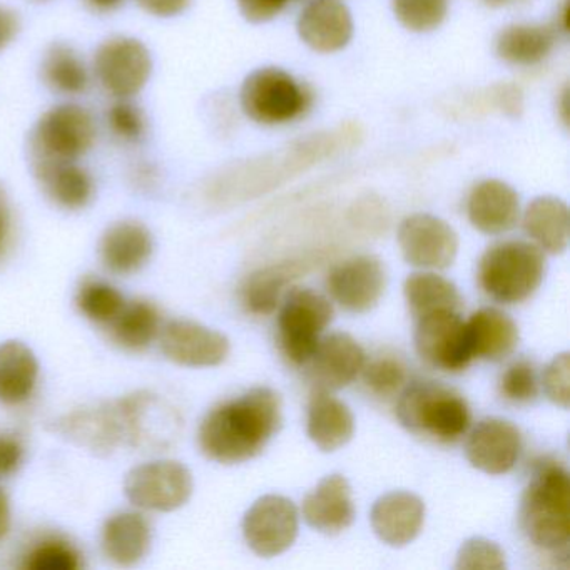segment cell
Listing matches in <instances>:
<instances>
[{
	"label": "cell",
	"instance_id": "obj_1",
	"mask_svg": "<svg viewBox=\"0 0 570 570\" xmlns=\"http://www.w3.org/2000/svg\"><path fill=\"white\" fill-rule=\"evenodd\" d=\"M282 400L258 386L215 406L199 425L198 443L213 462L235 465L255 459L282 426Z\"/></svg>",
	"mask_w": 570,
	"mask_h": 570
},
{
	"label": "cell",
	"instance_id": "obj_2",
	"mask_svg": "<svg viewBox=\"0 0 570 570\" xmlns=\"http://www.w3.org/2000/svg\"><path fill=\"white\" fill-rule=\"evenodd\" d=\"M520 525L533 546L569 556L570 479L562 463L535 462L520 502Z\"/></svg>",
	"mask_w": 570,
	"mask_h": 570
},
{
	"label": "cell",
	"instance_id": "obj_3",
	"mask_svg": "<svg viewBox=\"0 0 570 570\" xmlns=\"http://www.w3.org/2000/svg\"><path fill=\"white\" fill-rule=\"evenodd\" d=\"M396 416L409 432L439 443L459 442L472 423L466 400L436 382L410 383L400 396Z\"/></svg>",
	"mask_w": 570,
	"mask_h": 570
},
{
	"label": "cell",
	"instance_id": "obj_4",
	"mask_svg": "<svg viewBox=\"0 0 570 570\" xmlns=\"http://www.w3.org/2000/svg\"><path fill=\"white\" fill-rule=\"evenodd\" d=\"M543 275L546 256L532 243H497L483 253L479 263L483 293L503 305L529 299L542 285Z\"/></svg>",
	"mask_w": 570,
	"mask_h": 570
},
{
	"label": "cell",
	"instance_id": "obj_5",
	"mask_svg": "<svg viewBox=\"0 0 570 570\" xmlns=\"http://www.w3.org/2000/svg\"><path fill=\"white\" fill-rule=\"evenodd\" d=\"M332 303L309 288H295L283 299L278 315V343L283 356L302 366L312 360L323 332L333 322Z\"/></svg>",
	"mask_w": 570,
	"mask_h": 570
},
{
	"label": "cell",
	"instance_id": "obj_6",
	"mask_svg": "<svg viewBox=\"0 0 570 570\" xmlns=\"http://www.w3.org/2000/svg\"><path fill=\"white\" fill-rule=\"evenodd\" d=\"M96 141L92 116L78 105L49 109L32 131V163H76Z\"/></svg>",
	"mask_w": 570,
	"mask_h": 570
},
{
	"label": "cell",
	"instance_id": "obj_7",
	"mask_svg": "<svg viewBox=\"0 0 570 570\" xmlns=\"http://www.w3.org/2000/svg\"><path fill=\"white\" fill-rule=\"evenodd\" d=\"M242 108L259 125H285L309 108L312 96L288 72L278 68L258 69L243 82Z\"/></svg>",
	"mask_w": 570,
	"mask_h": 570
},
{
	"label": "cell",
	"instance_id": "obj_8",
	"mask_svg": "<svg viewBox=\"0 0 570 570\" xmlns=\"http://www.w3.org/2000/svg\"><path fill=\"white\" fill-rule=\"evenodd\" d=\"M125 492L139 509L173 512L191 499V472L175 460L142 463L126 475Z\"/></svg>",
	"mask_w": 570,
	"mask_h": 570
},
{
	"label": "cell",
	"instance_id": "obj_9",
	"mask_svg": "<svg viewBox=\"0 0 570 570\" xmlns=\"http://www.w3.org/2000/svg\"><path fill=\"white\" fill-rule=\"evenodd\" d=\"M415 348L442 372H462L473 360L466 322L456 312H435L416 320Z\"/></svg>",
	"mask_w": 570,
	"mask_h": 570
},
{
	"label": "cell",
	"instance_id": "obj_10",
	"mask_svg": "<svg viewBox=\"0 0 570 570\" xmlns=\"http://www.w3.org/2000/svg\"><path fill=\"white\" fill-rule=\"evenodd\" d=\"M95 71L108 95L128 99L151 78V55L138 39H109L96 52Z\"/></svg>",
	"mask_w": 570,
	"mask_h": 570
},
{
	"label": "cell",
	"instance_id": "obj_11",
	"mask_svg": "<svg viewBox=\"0 0 570 570\" xmlns=\"http://www.w3.org/2000/svg\"><path fill=\"white\" fill-rule=\"evenodd\" d=\"M298 510L282 495H265L253 503L243 519V535L259 557L286 552L298 537Z\"/></svg>",
	"mask_w": 570,
	"mask_h": 570
},
{
	"label": "cell",
	"instance_id": "obj_12",
	"mask_svg": "<svg viewBox=\"0 0 570 570\" xmlns=\"http://www.w3.org/2000/svg\"><path fill=\"white\" fill-rule=\"evenodd\" d=\"M403 258L416 268L445 269L455 262L459 236L452 226L432 215H413L399 228Z\"/></svg>",
	"mask_w": 570,
	"mask_h": 570
},
{
	"label": "cell",
	"instance_id": "obj_13",
	"mask_svg": "<svg viewBox=\"0 0 570 570\" xmlns=\"http://www.w3.org/2000/svg\"><path fill=\"white\" fill-rule=\"evenodd\" d=\"M326 288L346 312H370L379 305L385 293V266L376 256H353L330 272Z\"/></svg>",
	"mask_w": 570,
	"mask_h": 570
},
{
	"label": "cell",
	"instance_id": "obj_14",
	"mask_svg": "<svg viewBox=\"0 0 570 570\" xmlns=\"http://www.w3.org/2000/svg\"><path fill=\"white\" fill-rule=\"evenodd\" d=\"M163 355L176 365L218 366L228 358L229 342L223 333L188 320H173L159 332Z\"/></svg>",
	"mask_w": 570,
	"mask_h": 570
},
{
	"label": "cell",
	"instance_id": "obj_15",
	"mask_svg": "<svg viewBox=\"0 0 570 570\" xmlns=\"http://www.w3.org/2000/svg\"><path fill=\"white\" fill-rule=\"evenodd\" d=\"M55 430L98 455H108L116 446L126 443L125 416L119 400L69 413L56 422Z\"/></svg>",
	"mask_w": 570,
	"mask_h": 570
},
{
	"label": "cell",
	"instance_id": "obj_16",
	"mask_svg": "<svg viewBox=\"0 0 570 570\" xmlns=\"http://www.w3.org/2000/svg\"><path fill=\"white\" fill-rule=\"evenodd\" d=\"M520 452V430L503 419H485L476 423L465 445L470 465L489 475H503L510 472L515 466Z\"/></svg>",
	"mask_w": 570,
	"mask_h": 570
},
{
	"label": "cell",
	"instance_id": "obj_17",
	"mask_svg": "<svg viewBox=\"0 0 570 570\" xmlns=\"http://www.w3.org/2000/svg\"><path fill=\"white\" fill-rule=\"evenodd\" d=\"M365 356L362 345L348 333H332L320 340L308 362L316 389H345L362 373Z\"/></svg>",
	"mask_w": 570,
	"mask_h": 570
},
{
	"label": "cell",
	"instance_id": "obj_18",
	"mask_svg": "<svg viewBox=\"0 0 570 570\" xmlns=\"http://www.w3.org/2000/svg\"><path fill=\"white\" fill-rule=\"evenodd\" d=\"M303 517L312 529L326 535L345 532L355 520L348 480L338 473L325 476L303 500Z\"/></svg>",
	"mask_w": 570,
	"mask_h": 570
},
{
	"label": "cell",
	"instance_id": "obj_19",
	"mask_svg": "<svg viewBox=\"0 0 570 570\" xmlns=\"http://www.w3.org/2000/svg\"><path fill=\"white\" fill-rule=\"evenodd\" d=\"M370 520L383 543L405 547L422 532L425 503L415 493L390 492L376 500Z\"/></svg>",
	"mask_w": 570,
	"mask_h": 570
},
{
	"label": "cell",
	"instance_id": "obj_20",
	"mask_svg": "<svg viewBox=\"0 0 570 570\" xmlns=\"http://www.w3.org/2000/svg\"><path fill=\"white\" fill-rule=\"evenodd\" d=\"M298 35L313 51H340L353 36L352 12L338 0H312L299 16Z\"/></svg>",
	"mask_w": 570,
	"mask_h": 570
},
{
	"label": "cell",
	"instance_id": "obj_21",
	"mask_svg": "<svg viewBox=\"0 0 570 570\" xmlns=\"http://www.w3.org/2000/svg\"><path fill=\"white\" fill-rule=\"evenodd\" d=\"M470 223L485 235H502L519 222V195L499 179H487L472 189L466 203Z\"/></svg>",
	"mask_w": 570,
	"mask_h": 570
},
{
	"label": "cell",
	"instance_id": "obj_22",
	"mask_svg": "<svg viewBox=\"0 0 570 570\" xmlns=\"http://www.w3.org/2000/svg\"><path fill=\"white\" fill-rule=\"evenodd\" d=\"M153 255V236L141 223L119 222L109 226L99 243L102 265L116 275L139 272Z\"/></svg>",
	"mask_w": 570,
	"mask_h": 570
},
{
	"label": "cell",
	"instance_id": "obj_23",
	"mask_svg": "<svg viewBox=\"0 0 570 570\" xmlns=\"http://www.w3.org/2000/svg\"><path fill=\"white\" fill-rule=\"evenodd\" d=\"M355 416L352 410L330 393L316 389L308 406V436L322 452H335L352 440Z\"/></svg>",
	"mask_w": 570,
	"mask_h": 570
},
{
	"label": "cell",
	"instance_id": "obj_24",
	"mask_svg": "<svg viewBox=\"0 0 570 570\" xmlns=\"http://www.w3.org/2000/svg\"><path fill=\"white\" fill-rule=\"evenodd\" d=\"M101 543L105 556L116 566H136L151 547V525L141 513H115L102 527Z\"/></svg>",
	"mask_w": 570,
	"mask_h": 570
},
{
	"label": "cell",
	"instance_id": "obj_25",
	"mask_svg": "<svg viewBox=\"0 0 570 570\" xmlns=\"http://www.w3.org/2000/svg\"><path fill=\"white\" fill-rule=\"evenodd\" d=\"M473 358L500 362L519 345V326L497 308H482L466 322Z\"/></svg>",
	"mask_w": 570,
	"mask_h": 570
},
{
	"label": "cell",
	"instance_id": "obj_26",
	"mask_svg": "<svg viewBox=\"0 0 570 570\" xmlns=\"http://www.w3.org/2000/svg\"><path fill=\"white\" fill-rule=\"evenodd\" d=\"M32 171L48 198L65 209H82L91 202L95 183L76 163H32Z\"/></svg>",
	"mask_w": 570,
	"mask_h": 570
},
{
	"label": "cell",
	"instance_id": "obj_27",
	"mask_svg": "<svg viewBox=\"0 0 570 570\" xmlns=\"http://www.w3.org/2000/svg\"><path fill=\"white\" fill-rule=\"evenodd\" d=\"M523 229L540 249L560 255L569 246V208L562 199L540 196L527 206Z\"/></svg>",
	"mask_w": 570,
	"mask_h": 570
},
{
	"label": "cell",
	"instance_id": "obj_28",
	"mask_svg": "<svg viewBox=\"0 0 570 570\" xmlns=\"http://www.w3.org/2000/svg\"><path fill=\"white\" fill-rule=\"evenodd\" d=\"M39 379L35 352L18 340L0 345V403L19 405L31 399Z\"/></svg>",
	"mask_w": 570,
	"mask_h": 570
},
{
	"label": "cell",
	"instance_id": "obj_29",
	"mask_svg": "<svg viewBox=\"0 0 570 570\" xmlns=\"http://www.w3.org/2000/svg\"><path fill=\"white\" fill-rule=\"evenodd\" d=\"M109 338L128 352L148 348L161 332V315L153 303L146 299L126 302L121 312L108 325Z\"/></svg>",
	"mask_w": 570,
	"mask_h": 570
},
{
	"label": "cell",
	"instance_id": "obj_30",
	"mask_svg": "<svg viewBox=\"0 0 570 570\" xmlns=\"http://www.w3.org/2000/svg\"><path fill=\"white\" fill-rule=\"evenodd\" d=\"M306 263L288 262L258 269L248 276L242 288V302L253 315L275 312L286 286L305 272Z\"/></svg>",
	"mask_w": 570,
	"mask_h": 570
},
{
	"label": "cell",
	"instance_id": "obj_31",
	"mask_svg": "<svg viewBox=\"0 0 570 570\" xmlns=\"http://www.w3.org/2000/svg\"><path fill=\"white\" fill-rule=\"evenodd\" d=\"M410 312L416 320L435 312H456L462 309V296L459 288L435 273H415L403 285Z\"/></svg>",
	"mask_w": 570,
	"mask_h": 570
},
{
	"label": "cell",
	"instance_id": "obj_32",
	"mask_svg": "<svg viewBox=\"0 0 570 570\" xmlns=\"http://www.w3.org/2000/svg\"><path fill=\"white\" fill-rule=\"evenodd\" d=\"M556 45V32L546 26H509L497 38V55L515 66L543 61Z\"/></svg>",
	"mask_w": 570,
	"mask_h": 570
},
{
	"label": "cell",
	"instance_id": "obj_33",
	"mask_svg": "<svg viewBox=\"0 0 570 570\" xmlns=\"http://www.w3.org/2000/svg\"><path fill=\"white\" fill-rule=\"evenodd\" d=\"M42 79L55 92L78 96L88 89L89 72L78 52L68 45H55L42 61Z\"/></svg>",
	"mask_w": 570,
	"mask_h": 570
},
{
	"label": "cell",
	"instance_id": "obj_34",
	"mask_svg": "<svg viewBox=\"0 0 570 570\" xmlns=\"http://www.w3.org/2000/svg\"><path fill=\"white\" fill-rule=\"evenodd\" d=\"M126 305L125 296L109 283L86 279L76 293V306L82 316L108 326Z\"/></svg>",
	"mask_w": 570,
	"mask_h": 570
},
{
	"label": "cell",
	"instance_id": "obj_35",
	"mask_svg": "<svg viewBox=\"0 0 570 570\" xmlns=\"http://www.w3.org/2000/svg\"><path fill=\"white\" fill-rule=\"evenodd\" d=\"M449 11V0H393L396 19L413 32L439 28Z\"/></svg>",
	"mask_w": 570,
	"mask_h": 570
},
{
	"label": "cell",
	"instance_id": "obj_36",
	"mask_svg": "<svg viewBox=\"0 0 570 570\" xmlns=\"http://www.w3.org/2000/svg\"><path fill=\"white\" fill-rule=\"evenodd\" d=\"M363 382L370 392L383 399L395 396L406 383V368L399 358L379 356L368 365H363Z\"/></svg>",
	"mask_w": 570,
	"mask_h": 570
},
{
	"label": "cell",
	"instance_id": "obj_37",
	"mask_svg": "<svg viewBox=\"0 0 570 570\" xmlns=\"http://www.w3.org/2000/svg\"><path fill=\"white\" fill-rule=\"evenodd\" d=\"M24 567L29 570H78L81 557L71 543L65 540H45L32 547L26 556Z\"/></svg>",
	"mask_w": 570,
	"mask_h": 570
},
{
	"label": "cell",
	"instance_id": "obj_38",
	"mask_svg": "<svg viewBox=\"0 0 570 570\" xmlns=\"http://www.w3.org/2000/svg\"><path fill=\"white\" fill-rule=\"evenodd\" d=\"M500 393L512 403H530L539 395L535 366L529 360L512 363L500 379Z\"/></svg>",
	"mask_w": 570,
	"mask_h": 570
},
{
	"label": "cell",
	"instance_id": "obj_39",
	"mask_svg": "<svg viewBox=\"0 0 570 570\" xmlns=\"http://www.w3.org/2000/svg\"><path fill=\"white\" fill-rule=\"evenodd\" d=\"M505 567L503 550L483 537L466 540L456 553L455 569L459 570H503Z\"/></svg>",
	"mask_w": 570,
	"mask_h": 570
},
{
	"label": "cell",
	"instance_id": "obj_40",
	"mask_svg": "<svg viewBox=\"0 0 570 570\" xmlns=\"http://www.w3.org/2000/svg\"><path fill=\"white\" fill-rule=\"evenodd\" d=\"M108 126L116 138L125 142H138L146 132V119L141 109L131 102H116L108 111Z\"/></svg>",
	"mask_w": 570,
	"mask_h": 570
},
{
	"label": "cell",
	"instance_id": "obj_41",
	"mask_svg": "<svg viewBox=\"0 0 570 570\" xmlns=\"http://www.w3.org/2000/svg\"><path fill=\"white\" fill-rule=\"evenodd\" d=\"M570 356L569 353H560L547 366L543 372V390L550 402L557 406L569 409L570 403Z\"/></svg>",
	"mask_w": 570,
	"mask_h": 570
},
{
	"label": "cell",
	"instance_id": "obj_42",
	"mask_svg": "<svg viewBox=\"0 0 570 570\" xmlns=\"http://www.w3.org/2000/svg\"><path fill=\"white\" fill-rule=\"evenodd\" d=\"M288 2L289 0H238L239 11L245 16L246 21L255 24L272 21Z\"/></svg>",
	"mask_w": 570,
	"mask_h": 570
},
{
	"label": "cell",
	"instance_id": "obj_43",
	"mask_svg": "<svg viewBox=\"0 0 570 570\" xmlns=\"http://www.w3.org/2000/svg\"><path fill=\"white\" fill-rule=\"evenodd\" d=\"M24 460V445L12 433H0V479L18 472Z\"/></svg>",
	"mask_w": 570,
	"mask_h": 570
},
{
	"label": "cell",
	"instance_id": "obj_44",
	"mask_svg": "<svg viewBox=\"0 0 570 570\" xmlns=\"http://www.w3.org/2000/svg\"><path fill=\"white\" fill-rule=\"evenodd\" d=\"M136 2L139 8L156 18H175L191 4V0H136Z\"/></svg>",
	"mask_w": 570,
	"mask_h": 570
},
{
	"label": "cell",
	"instance_id": "obj_45",
	"mask_svg": "<svg viewBox=\"0 0 570 570\" xmlns=\"http://www.w3.org/2000/svg\"><path fill=\"white\" fill-rule=\"evenodd\" d=\"M19 31V19L14 12L0 6V51L8 48Z\"/></svg>",
	"mask_w": 570,
	"mask_h": 570
},
{
	"label": "cell",
	"instance_id": "obj_46",
	"mask_svg": "<svg viewBox=\"0 0 570 570\" xmlns=\"http://www.w3.org/2000/svg\"><path fill=\"white\" fill-rule=\"evenodd\" d=\"M11 529V503L8 493L0 489V540L8 535Z\"/></svg>",
	"mask_w": 570,
	"mask_h": 570
},
{
	"label": "cell",
	"instance_id": "obj_47",
	"mask_svg": "<svg viewBox=\"0 0 570 570\" xmlns=\"http://www.w3.org/2000/svg\"><path fill=\"white\" fill-rule=\"evenodd\" d=\"M85 2L96 12H112L125 4V0H85Z\"/></svg>",
	"mask_w": 570,
	"mask_h": 570
},
{
	"label": "cell",
	"instance_id": "obj_48",
	"mask_svg": "<svg viewBox=\"0 0 570 570\" xmlns=\"http://www.w3.org/2000/svg\"><path fill=\"white\" fill-rule=\"evenodd\" d=\"M6 229H8V212H6V203L0 195V248L6 238Z\"/></svg>",
	"mask_w": 570,
	"mask_h": 570
},
{
	"label": "cell",
	"instance_id": "obj_49",
	"mask_svg": "<svg viewBox=\"0 0 570 570\" xmlns=\"http://www.w3.org/2000/svg\"><path fill=\"white\" fill-rule=\"evenodd\" d=\"M485 4L493 6V8H499V6L507 4L510 0H483Z\"/></svg>",
	"mask_w": 570,
	"mask_h": 570
}]
</instances>
